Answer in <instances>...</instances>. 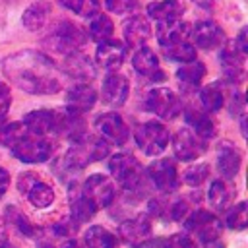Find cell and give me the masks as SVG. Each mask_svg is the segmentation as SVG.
<instances>
[{
	"instance_id": "cell-35",
	"label": "cell",
	"mask_w": 248,
	"mask_h": 248,
	"mask_svg": "<svg viewBox=\"0 0 248 248\" xmlns=\"http://www.w3.org/2000/svg\"><path fill=\"white\" fill-rule=\"evenodd\" d=\"M112 29H114V25H112V21H110L107 16L95 14V17H93L91 23H89V37H91L93 41H97V43H103V41L110 39Z\"/></svg>"
},
{
	"instance_id": "cell-38",
	"label": "cell",
	"mask_w": 248,
	"mask_h": 248,
	"mask_svg": "<svg viewBox=\"0 0 248 248\" xmlns=\"http://www.w3.org/2000/svg\"><path fill=\"white\" fill-rule=\"evenodd\" d=\"M21 136H25L21 122H0V145H12Z\"/></svg>"
},
{
	"instance_id": "cell-37",
	"label": "cell",
	"mask_w": 248,
	"mask_h": 248,
	"mask_svg": "<svg viewBox=\"0 0 248 248\" xmlns=\"http://www.w3.org/2000/svg\"><path fill=\"white\" fill-rule=\"evenodd\" d=\"M6 217H8V221L21 232V234H25V236H35L37 232H35V227L31 225V221L25 217V213H21L17 207H14V205H8L6 207Z\"/></svg>"
},
{
	"instance_id": "cell-45",
	"label": "cell",
	"mask_w": 248,
	"mask_h": 248,
	"mask_svg": "<svg viewBox=\"0 0 248 248\" xmlns=\"http://www.w3.org/2000/svg\"><path fill=\"white\" fill-rule=\"evenodd\" d=\"M136 248H167V238H153V240H141L136 244Z\"/></svg>"
},
{
	"instance_id": "cell-40",
	"label": "cell",
	"mask_w": 248,
	"mask_h": 248,
	"mask_svg": "<svg viewBox=\"0 0 248 248\" xmlns=\"http://www.w3.org/2000/svg\"><path fill=\"white\" fill-rule=\"evenodd\" d=\"M186 213H188V203H186V200H176V202H172V203H167V213H165L167 219L180 221L182 217H186Z\"/></svg>"
},
{
	"instance_id": "cell-1",
	"label": "cell",
	"mask_w": 248,
	"mask_h": 248,
	"mask_svg": "<svg viewBox=\"0 0 248 248\" xmlns=\"http://www.w3.org/2000/svg\"><path fill=\"white\" fill-rule=\"evenodd\" d=\"M4 74L25 93L52 95L60 89V76L54 62L37 50H21L2 64Z\"/></svg>"
},
{
	"instance_id": "cell-51",
	"label": "cell",
	"mask_w": 248,
	"mask_h": 248,
	"mask_svg": "<svg viewBox=\"0 0 248 248\" xmlns=\"http://www.w3.org/2000/svg\"><path fill=\"white\" fill-rule=\"evenodd\" d=\"M6 240V225H4V219L0 217V242Z\"/></svg>"
},
{
	"instance_id": "cell-36",
	"label": "cell",
	"mask_w": 248,
	"mask_h": 248,
	"mask_svg": "<svg viewBox=\"0 0 248 248\" xmlns=\"http://www.w3.org/2000/svg\"><path fill=\"white\" fill-rule=\"evenodd\" d=\"M225 223L232 231L246 229V223H248V205H246V202H238L236 205H232L231 209H227Z\"/></svg>"
},
{
	"instance_id": "cell-22",
	"label": "cell",
	"mask_w": 248,
	"mask_h": 248,
	"mask_svg": "<svg viewBox=\"0 0 248 248\" xmlns=\"http://www.w3.org/2000/svg\"><path fill=\"white\" fill-rule=\"evenodd\" d=\"M223 74L229 81H242L244 79V54L236 50V46H225L219 54Z\"/></svg>"
},
{
	"instance_id": "cell-12",
	"label": "cell",
	"mask_w": 248,
	"mask_h": 248,
	"mask_svg": "<svg viewBox=\"0 0 248 248\" xmlns=\"http://www.w3.org/2000/svg\"><path fill=\"white\" fill-rule=\"evenodd\" d=\"M147 174L157 190L172 192L178 184V172L170 159H157L147 167Z\"/></svg>"
},
{
	"instance_id": "cell-20",
	"label": "cell",
	"mask_w": 248,
	"mask_h": 248,
	"mask_svg": "<svg viewBox=\"0 0 248 248\" xmlns=\"http://www.w3.org/2000/svg\"><path fill=\"white\" fill-rule=\"evenodd\" d=\"M240 151L231 145V143H221L219 145V153H217V170L225 180H231L238 174L240 170Z\"/></svg>"
},
{
	"instance_id": "cell-48",
	"label": "cell",
	"mask_w": 248,
	"mask_h": 248,
	"mask_svg": "<svg viewBox=\"0 0 248 248\" xmlns=\"http://www.w3.org/2000/svg\"><path fill=\"white\" fill-rule=\"evenodd\" d=\"M8 186H10V174H8V170H6V169H2V167H0V196H4V194H6Z\"/></svg>"
},
{
	"instance_id": "cell-2",
	"label": "cell",
	"mask_w": 248,
	"mask_h": 248,
	"mask_svg": "<svg viewBox=\"0 0 248 248\" xmlns=\"http://www.w3.org/2000/svg\"><path fill=\"white\" fill-rule=\"evenodd\" d=\"M110 153V143L105 138H97V136H83L79 138L64 155L62 165L64 169L72 170V172H79L81 169H85L89 163L93 161H101Z\"/></svg>"
},
{
	"instance_id": "cell-13",
	"label": "cell",
	"mask_w": 248,
	"mask_h": 248,
	"mask_svg": "<svg viewBox=\"0 0 248 248\" xmlns=\"http://www.w3.org/2000/svg\"><path fill=\"white\" fill-rule=\"evenodd\" d=\"M95 126H97V130L101 132V136L107 141H112L116 145H122L128 140V126H126V122L116 112L99 114L97 120H95Z\"/></svg>"
},
{
	"instance_id": "cell-19",
	"label": "cell",
	"mask_w": 248,
	"mask_h": 248,
	"mask_svg": "<svg viewBox=\"0 0 248 248\" xmlns=\"http://www.w3.org/2000/svg\"><path fill=\"white\" fill-rule=\"evenodd\" d=\"M124 58H126V48H124L122 43L108 41V39L103 41V43H99L95 60H97V64L101 68H105V70H116L124 62Z\"/></svg>"
},
{
	"instance_id": "cell-50",
	"label": "cell",
	"mask_w": 248,
	"mask_h": 248,
	"mask_svg": "<svg viewBox=\"0 0 248 248\" xmlns=\"http://www.w3.org/2000/svg\"><path fill=\"white\" fill-rule=\"evenodd\" d=\"M62 248H81V244H79L78 240H66V242L62 244Z\"/></svg>"
},
{
	"instance_id": "cell-47",
	"label": "cell",
	"mask_w": 248,
	"mask_h": 248,
	"mask_svg": "<svg viewBox=\"0 0 248 248\" xmlns=\"http://www.w3.org/2000/svg\"><path fill=\"white\" fill-rule=\"evenodd\" d=\"M64 8L72 10V12H81L83 6H85V0H58Z\"/></svg>"
},
{
	"instance_id": "cell-43",
	"label": "cell",
	"mask_w": 248,
	"mask_h": 248,
	"mask_svg": "<svg viewBox=\"0 0 248 248\" xmlns=\"http://www.w3.org/2000/svg\"><path fill=\"white\" fill-rule=\"evenodd\" d=\"M167 248H196V244L188 234H174L167 240Z\"/></svg>"
},
{
	"instance_id": "cell-15",
	"label": "cell",
	"mask_w": 248,
	"mask_h": 248,
	"mask_svg": "<svg viewBox=\"0 0 248 248\" xmlns=\"http://www.w3.org/2000/svg\"><path fill=\"white\" fill-rule=\"evenodd\" d=\"M62 72L74 79H81L83 83L91 81L97 74L95 64L91 62V58H87L85 54H78V52H70L64 62H62Z\"/></svg>"
},
{
	"instance_id": "cell-8",
	"label": "cell",
	"mask_w": 248,
	"mask_h": 248,
	"mask_svg": "<svg viewBox=\"0 0 248 248\" xmlns=\"http://www.w3.org/2000/svg\"><path fill=\"white\" fill-rule=\"evenodd\" d=\"M17 188H19V192H21L35 207H41V209H43V207L52 205V202H54V190H52L46 182H43L37 174L27 172V174L19 176Z\"/></svg>"
},
{
	"instance_id": "cell-7",
	"label": "cell",
	"mask_w": 248,
	"mask_h": 248,
	"mask_svg": "<svg viewBox=\"0 0 248 248\" xmlns=\"http://www.w3.org/2000/svg\"><path fill=\"white\" fill-rule=\"evenodd\" d=\"M143 107L145 110L169 120V118H174L178 112H180V101L178 97L170 91V89H165V87H159V89H151L147 91L145 95V101H143Z\"/></svg>"
},
{
	"instance_id": "cell-18",
	"label": "cell",
	"mask_w": 248,
	"mask_h": 248,
	"mask_svg": "<svg viewBox=\"0 0 248 248\" xmlns=\"http://www.w3.org/2000/svg\"><path fill=\"white\" fill-rule=\"evenodd\" d=\"M192 37H194V43L205 50H211V48H217L225 43V33L223 29L213 23V21H200L194 25V31H192Z\"/></svg>"
},
{
	"instance_id": "cell-30",
	"label": "cell",
	"mask_w": 248,
	"mask_h": 248,
	"mask_svg": "<svg viewBox=\"0 0 248 248\" xmlns=\"http://www.w3.org/2000/svg\"><path fill=\"white\" fill-rule=\"evenodd\" d=\"M207 198L215 209H225L227 203L234 198V188L229 186L225 180H213L207 190Z\"/></svg>"
},
{
	"instance_id": "cell-4",
	"label": "cell",
	"mask_w": 248,
	"mask_h": 248,
	"mask_svg": "<svg viewBox=\"0 0 248 248\" xmlns=\"http://www.w3.org/2000/svg\"><path fill=\"white\" fill-rule=\"evenodd\" d=\"M169 140H170L169 130L155 120H149L136 130V143L145 155L163 153V149L169 145Z\"/></svg>"
},
{
	"instance_id": "cell-10",
	"label": "cell",
	"mask_w": 248,
	"mask_h": 248,
	"mask_svg": "<svg viewBox=\"0 0 248 248\" xmlns=\"http://www.w3.org/2000/svg\"><path fill=\"white\" fill-rule=\"evenodd\" d=\"M81 192L85 194V198L89 202H93V205L97 209L108 207L112 203V198H114V186L108 180V176H105V174H93V176H89L81 184Z\"/></svg>"
},
{
	"instance_id": "cell-53",
	"label": "cell",
	"mask_w": 248,
	"mask_h": 248,
	"mask_svg": "<svg viewBox=\"0 0 248 248\" xmlns=\"http://www.w3.org/2000/svg\"><path fill=\"white\" fill-rule=\"evenodd\" d=\"M39 248H54V246H52L50 242H41V244H39Z\"/></svg>"
},
{
	"instance_id": "cell-44",
	"label": "cell",
	"mask_w": 248,
	"mask_h": 248,
	"mask_svg": "<svg viewBox=\"0 0 248 248\" xmlns=\"http://www.w3.org/2000/svg\"><path fill=\"white\" fill-rule=\"evenodd\" d=\"M231 114H244V97L240 93H234L232 99H231Z\"/></svg>"
},
{
	"instance_id": "cell-31",
	"label": "cell",
	"mask_w": 248,
	"mask_h": 248,
	"mask_svg": "<svg viewBox=\"0 0 248 248\" xmlns=\"http://www.w3.org/2000/svg\"><path fill=\"white\" fill-rule=\"evenodd\" d=\"M203 76H205V66L202 62H196V58L190 60V62H186L182 68L176 70L178 81L184 83V85H188V87H198L202 83V78Z\"/></svg>"
},
{
	"instance_id": "cell-6",
	"label": "cell",
	"mask_w": 248,
	"mask_h": 248,
	"mask_svg": "<svg viewBox=\"0 0 248 248\" xmlns=\"http://www.w3.org/2000/svg\"><path fill=\"white\" fill-rule=\"evenodd\" d=\"M85 41H87L85 33H83L76 23H72V21H62V23H58V25L52 29L50 37H48V45H50L54 50L66 52V54L76 52V48L83 46Z\"/></svg>"
},
{
	"instance_id": "cell-16",
	"label": "cell",
	"mask_w": 248,
	"mask_h": 248,
	"mask_svg": "<svg viewBox=\"0 0 248 248\" xmlns=\"http://www.w3.org/2000/svg\"><path fill=\"white\" fill-rule=\"evenodd\" d=\"M130 93V81L126 76L122 74H108L103 81V101L112 105V107H120L126 103Z\"/></svg>"
},
{
	"instance_id": "cell-27",
	"label": "cell",
	"mask_w": 248,
	"mask_h": 248,
	"mask_svg": "<svg viewBox=\"0 0 248 248\" xmlns=\"http://www.w3.org/2000/svg\"><path fill=\"white\" fill-rule=\"evenodd\" d=\"M186 122L192 124L194 128V134L200 138V140H211L215 136V126H213V120L200 108L196 107H188L186 108Z\"/></svg>"
},
{
	"instance_id": "cell-9",
	"label": "cell",
	"mask_w": 248,
	"mask_h": 248,
	"mask_svg": "<svg viewBox=\"0 0 248 248\" xmlns=\"http://www.w3.org/2000/svg\"><path fill=\"white\" fill-rule=\"evenodd\" d=\"M184 227H186V231L194 232V234H196L200 240H203V242H209V240L219 238L221 229H223L221 221H219L213 213H209V211H205V209L194 211V213L186 219Z\"/></svg>"
},
{
	"instance_id": "cell-24",
	"label": "cell",
	"mask_w": 248,
	"mask_h": 248,
	"mask_svg": "<svg viewBox=\"0 0 248 248\" xmlns=\"http://www.w3.org/2000/svg\"><path fill=\"white\" fill-rule=\"evenodd\" d=\"M21 124L27 132H31L35 136H46V134L54 132L56 112H52V110H33L29 114H25Z\"/></svg>"
},
{
	"instance_id": "cell-41",
	"label": "cell",
	"mask_w": 248,
	"mask_h": 248,
	"mask_svg": "<svg viewBox=\"0 0 248 248\" xmlns=\"http://www.w3.org/2000/svg\"><path fill=\"white\" fill-rule=\"evenodd\" d=\"M105 6L112 14H130L138 6V0H105Z\"/></svg>"
},
{
	"instance_id": "cell-23",
	"label": "cell",
	"mask_w": 248,
	"mask_h": 248,
	"mask_svg": "<svg viewBox=\"0 0 248 248\" xmlns=\"http://www.w3.org/2000/svg\"><path fill=\"white\" fill-rule=\"evenodd\" d=\"M122 33H124V41H126L128 46L140 48V46H143L145 41L149 39L151 27H149V23H147L145 17L134 16V17H130V19L124 21V31H122Z\"/></svg>"
},
{
	"instance_id": "cell-49",
	"label": "cell",
	"mask_w": 248,
	"mask_h": 248,
	"mask_svg": "<svg viewBox=\"0 0 248 248\" xmlns=\"http://www.w3.org/2000/svg\"><path fill=\"white\" fill-rule=\"evenodd\" d=\"M205 248H225V244L221 242V240H209V242H205Z\"/></svg>"
},
{
	"instance_id": "cell-34",
	"label": "cell",
	"mask_w": 248,
	"mask_h": 248,
	"mask_svg": "<svg viewBox=\"0 0 248 248\" xmlns=\"http://www.w3.org/2000/svg\"><path fill=\"white\" fill-rule=\"evenodd\" d=\"M46 12H48V6L45 2H35L31 8L25 10L23 14V25L31 31H37L45 25L46 21Z\"/></svg>"
},
{
	"instance_id": "cell-5",
	"label": "cell",
	"mask_w": 248,
	"mask_h": 248,
	"mask_svg": "<svg viewBox=\"0 0 248 248\" xmlns=\"http://www.w3.org/2000/svg\"><path fill=\"white\" fill-rule=\"evenodd\" d=\"M10 147H12L14 157L19 159L21 163H43L54 151V145L48 140H43V138H25V136H21Z\"/></svg>"
},
{
	"instance_id": "cell-3",
	"label": "cell",
	"mask_w": 248,
	"mask_h": 248,
	"mask_svg": "<svg viewBox=\"0 0 248 248\" xmlns=\"http://www.w3.org/2000/svg\"><path fill=\"white\" fill-rule=\"evenodd\" d=\"M108 170H110L112 178L118 184H122V188H126V190L138 188L141 184V178H143V170H141L140 161L130 153L112 155L108 161Z\"/></svg>"
},
{
	"instance_id": "cell-33",
	"label": "cell",
	"mask_w": 248,
	"mask_h": 248,
	"mask_svg": "<svg viewBox=\"0 0 248 248\" xmlns=\"http://www.w3.org/2000/svg\"><path fill=\"white\" fill-rule=\"evenodd\" d=\"M200 103H202V107H203L207 112L219 110V108L223 107V103H225L221 87H219L217 83H209V85L202 87V91H200Z\"/></svg>"
},
{
	"instance_id": "cell-46",
	"label": "cell",
	"mask_w": 248,
	"mask_h": 248,
	"mask_svg": "<svg viewBox=\"0 0 248 248\" xmlns=\"http://www.w3.org/2000/svg\"><path fill=\"white\" fill-rule=\"evenodd\" d=\"M246 35H248V29H240V33H238V37H236V43H234L236 50H238V52H242V54H246V52H248Z\"/></svg>"
},
{
	"instance_id": "cell-29",
	"label": "cell",
	"mask_w": 248,
	"mask_h": 248,
	"mask_svg": "<svg viewBox=\"0 0 248 248\" xmlns=\"http://www.w3.org/2000/svg\"><path fill=\"white\" fill-rule=\"evenodd\" d=\"M83 240H85L87 248H116L118 246L116 236L112 232H108L105 227H101V225L89 227L85 236H83Z\"/></svg>"
},
{
	"instance_id": "cell-52",
	"label": "cell",
	"mask_w": 248,
	"mask_h": 248,
	"mask_svg": "<svg viewBox=\"0 0 248 248\" xmlns=\"http://www.w3.org/2000/svg\"><path fill=\"white\" fill-rule=\"evenodd\" d=\"M0 248H16V246L10 244V242H6V240H2V242H0Z\"/></svg>"
},
{
	"instance_id": "cell-26",
	"label": "cell",
	"mask_w": 248,
	"mask_h": 248,
	"mask_svg": "<svg viewBox=\"0 0 248 248\" xmlns=\"http://www.w3.org/2000/svg\"><path fill=\"white\" fill-rule=\"evenodd\" d=\"M186 37H188V23H184L180 17L159 21L157 41H159L161 46L170 45V43H176V41H184Z\"/></svg>"
},
{
	"instance_id": "cell-32",
	"label": "cell",
	"mask_w": 248,
	"mask_h": 248,
	"mask_svg": "<svg viewBox=\"0 0 248 248\" xmlns=\"http://www.w3.org/2000/svg\"><path fill=\"white\" fill-rule=\"evenodd\" d=\"M163 52L167 58L174 60V62H190L196 58V48L184 39V41H176V43H170V45H165L163 46Z\"/></svg>"
},
{
	"instance_id": "cell-25",
	"label": "cell",
	"mask_w": 248,
	"mask_h": 248,
	"mask_svg": "<svg viewBox=\"0 0 248 248\" xmlns=\"http://www.w3.org/2000/svg\"><path fill=\"white\" fill-rule=\"evenodd\" d=\"M151 232V221L147 215H138L134 219H128L120 225V236L128 244H138L145 240Z\"/></svg>"
},
{
	"instance_id": "cell-42",
	"label": "cell",
	"mask_w": 248,
	"mask_h": 248,
	"mask_svg": "<svg viewBox=\"0 0 248 248\" xmlns=\"http://www.w3.org/2000/svg\"><path fill=\"white\" fill-rule=\"evenodd\" d=\"M10 103H12V93H10V87L6 83H0V122L6 118L8 114V108H10Z\"/></svg>"
},
{
	"instance_id": "cell-17",
	"label": "cell",
	"mask_w": 248,
	"mask_h": 248,
	"mask_svg": "<svg viewBox=\"0 0 248 248\" xmlns=\"http://www.w3.org/2000/svg\"><path fill=\"white\" fill-rule=\"evenodd\" d=\"M97 101V93L89 83H78L66 93V110L81 114L93 108Z\"/></svg>"
},
{
	"instance_id": "cell-39",
	"label": "cell",
	"mask_w": 248,
	"mask_h": 248,
	"mask_svg": "<svg viewBox=\"0 0 248 248\" xmlns=\"http://www.w3.org/2000/svg\"><path fill=\"white\" fill-rule=\"evenodd\" d=\"M207 174H209V167H207L205 163H200V165H194V167H190V169L186 170L184 180H186V184H190V186H200V184L207 178Z\"/></svg>"
},
{
	"instance_id": "cell-14",
	"label": "cell",
	"mask_w": 248,
	"mask_h": 248,
	"mask_svg": "<svg viewBox=\"0 0 248 248\" xmlns=\"http://www.w3.org/2000/svg\"><path fill=\"white\" fill-rule=\"evenodd\" d=\"M132 64H134V70L138 74H141L143 78H147L151 81H163L165 79V72L161 70L155 52L151 48H147L145 45L140 46V48H136V54L132 58Z\"/></svg>"
},
{
	"instance_id": "cell-11",
	"label": "cell",
	"mask_w": 248,
	"mask_h": 248,
	"mask_svg": "<svg viewBox=\"0 0 248 248\" xmlns=\"http://www.w3.org/2000/svg\"><path fill=\"white\" fill-rule=\"evenodd\" d=\"M207 147V141L205 140H200L194 132L182 128L176 132L174 140H172V149H174V155L176 159L180 161H194L198 159Z\"/></svg>"
},
{
	"instance_id": "cell-21",
	"label": "cell",
	"mask_w": 248,
	"mask_h": 248,
	"mask_svg": "<svg viewBox=\"0 0 248 248\" xmlns=\"http://www.w3.org/2000/svg\"><path fill=\"white\" fill-rule=\"evenodd\" d=\"M68 196H70V211H72V217L74 221L79 225V223H85L93 217V213L97 211V207L93 205V202H89L85 198V194L81 192V186L79 184H72L68 188Z\"/></svg>"
},
{
	"instance_id": "cell-28",
	"label": "cell",
	"mask_w": 248,
	"mask_h": 248,
	"mask_svg": "<svg viewBox=\"0 0 248 248\" xmlns=\"http://www.w3.org/2000/svg\"><path fill=\"white\" fill-rule=\"evenodd\" d=\"M184 12V2L182 0H159L147 6V14L151 19L165 21V19H174L180 17Z\"/></svg>"
}]
</instances>
